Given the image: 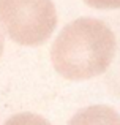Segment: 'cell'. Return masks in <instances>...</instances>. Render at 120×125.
Masks as SVG:
<instances>
[{"label": "cell", "instance_id": "cell-1", "mask_svg": "<svg viewBox=\"0 0 120 125\" xmlns=\"http://www.w3.org/2000/svg\"><path fill=\"white\" fill-rule=\"evenodd\" d=\"M115 35L103 21L79 18L66 24L51 48L52 67L62 78L85 81L103 74L115 57Z\"/></svg>", "mask_w": 120, "mask_h": 125}, {"label": "cell", "instance_id": "cell-2", "mask_svg": "<svg viewBox=\"0 0 120 125\" xmlns=\"http://www.w3.org/2000/svg\"><path fill=\"white\" fill-rule=\"evenodd\" d=\"M0 25L21 46H40L57 27L52 0H0Z\"/></svg>", "mask_w": 120, "mask_h": 125}, {"label": "cell", "instance_id": "cell-3", "mask_svg": "<svg viewBox=\"0 0 120 125\" xmlns=\"http://www.w3.org/2000/svg\"><path fill=\"white\" fill-rule=\"evenodd\" d=\"M68 125H120V114L108 104H92L79 109Z\"/></svg>", "mask_w": 120, "mask_h": 125}, {"label": "cell", "instance_id": "cell-4", "mask_svg": "<svg viewBox=\"0 0 120 125\" xmlns=\"http://www.w3.org/2000/svg\"><path fill=\"white\" fill-rule=\"evenodd\" d=\"M3 125H52L40 114L33 113H19L11 116Z\"/></svg>", "mask_w": 120, "mask_h": 125}, {"label": "cell", "instance_id": "cell-5", "mask_svg": "<svg viewBox=\"0 0 120 125\" xmlns=\"http://www.w3.org/2000/svg\"><path fill=\"white\" fill-rule=\"evenodd\" d=\"M85 5L96 10H117L120 8V0H84Z\"/></svg>", "mask_w": 120, "mask_h": 125}, {"label": "cell", "instance_id": "cell-6", "mask_svg": "<svg viewBox=\"0 0 120 125\" xmlns=\"http://www.w3.org/2000/svg\"><path fill=\"white\" fill-rule=\"evenodd\" d=\"M2 54H3V37L0 33V57H2Z\"/></svg>", "mask_w": 120, "mask_h": 125}]
</instances>
